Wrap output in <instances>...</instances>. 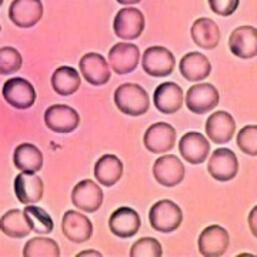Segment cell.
Returning <instances> with one entry per match:
<instances>
[{
  "label": "cell",
  "mask_w": 257,
  "mask_h": 257,
  "mask_svg": "<svg viewBox=\"0 0 257 257\" xmlns=\"http://www.w3.org/2000/svg\"><path fill=\"white\" fill-rule=\"evenodd\" d=\"M236 121L229 111H214L206 121V135L216 145H226L234 136Z\"/></svg>",
  "instance_id": "e0dca14e"
},
{
  "label": "cell",
  "mask_w": 257,
  "mask_h": 257,
  "mask_svg": "<svg viewBox=\"0 0 257 257\" xmlns=\"http://www.w3.org/2000/svg\"><path fill=\"white\" fill-rule=\"evenodd\" d=\"M230 52L240 59H253L257 55V29L239 26L229 37Z\"/></svg>",
  "instance_id": "44dd1931"
},
{
  "label": "cell",
  "mask_w": 257,
  "mask_h": 257,
  "mask_svg": "<svg viewBox=\"0 0 257 257\" xmlns=\"http://www.w3.org/2000/svg\"><path fill=\"white\" fill-rule=\"evenodd\" d=\"M237 146L248 156H257V126L248 124L243 127L237 135Z\"/></svg>",
  "instance_id": "d6a6232c"
},
{
  "label": "cell",
  "mask_w": 257,
  "mask_h": 257,
  "mask_svg": "<svg viewBox=\"0 0 257 257\" xmlns=\"http://www.w3.org/2000/svg\"><path fill=\"white\" fill-rule=\"evenodd\" d=\"M80 74L72 66H62L52 74V87L60 96H70L80 87Z\"/></svg>",
  "instance_id": "83f0119b"
},
{
  "label": "cell",
  "mask_w": 257,
  "mask_h": 257,
  "mask_svg": "<svg viewBox=\"0 0 257 257\" xmlns=\"http://www.w3.org/2000/svg\"><path fill=\"white\" fill-rule=\"evenodd\" d=\"M114 104L123 114L138 117L149 110L150 99L140 84L124 83L120 84L114 92Z\"/></svg>",
  "instance_id": "6da1fadb"
},
{
  "label": "cell",
  "mask_w": 257,
  "mask_h": 257,
  "mask_svg": "<svg viewBox=\"0 0 257 257\" xmlns=\"http://www.w3.org/2000/svg\"><path fill=\"white\" fill-rule=\"evenodd\" d=\"M23 59L18 49L12 46L0 47V74L9 76L22 69Z\"/></svg>",
  "instance_id": "4dcf8cb0"
},
{
  "label": "cell",
  "mask_w": 257,
  "mask_h": 257,
  "mask_svg": "<svg viewBox=\"0 0 257 257\" xmlns=\"http://www.w3.org/2000/svg\"><path fill=\"white\" fill-rule=\"evenodd\" d=\"M13 163L20 172L37 173L43 167V153L32 143H22L15 149Z\"/></svg>",
  "instance_id": "d4e9b609"
},
{
  "label": "cell",
  "mask_w": 257,
  "mask_h": 257,
  "mask_svg": "<svg viewBox=\"0 0 257 257\" xmlns=\"http://www.w3.org/2000/svg\"><path fill=\"white\" fill-rule=\"evenodd\" d=\"M180 156L190 165H202L210 153V143L197 132H187L179 142Z\"/></svg>",
  "instance_id": "5bb4252c"
},
{
  "label": "cell",
  "mask_w": 257,
  "mask_h": 257,
  "mask_svg": "<svg viewBox=\"0 0 257 257\" xmlns=\"http://www.w3.org/2000/svg\"><path fill=\"white\" fill-rule=\"evenodd\" d=\"M123 176V163L114 155L101 156L94 165V177L96 180L106 187H110L119 182Z\"/></svg>",
  "instance_id": "484cf974"
},
{
  "label": "cell",
  "mask_w": 257,
  "mask_h": 257,
  "mask_svg": "<svg viewBox=\"0 0 257 257\" xmlns=\"http://www.w3.org/2000/svg\"><path fill=\"white\" fill-rule=\"evenodd\" d=\"M79 69L86 82L93 86H103L111 77L110 66L99 53H86L79 62Z\"/></svg>",
  "instance_id": "2e32d148"
},
{
  "label": "cell",
  "mask_w": 257,
  "mask_h": 257,
  "mask_svg": "<svg viewBox=\"0 0 257 257\" xmlns=\"http://www.w3.org/2000/svg\"><path fill=\"white\" fill-rule=\"evenodd\" d=\"M128 254L132 257H160L163 254V248L159 240L153 237H143L132 246Z\"/></svg>",
  "instance_id": "1f68e13d"
},
{
  "label": "cell",
  "mask_w": 257,
  "mask_h": 257,
  "mask_svg": "<svg viewBox=\"0 0 257 257\" xmlns=\"http://www.w3.org/2000/svg\"><path fill=\"white\" fill-rule=\"evenodd\" d=\"M143 143L149 152L155 155H165L176 145V130L165 121H159L147 128Z\"/></svg>",
  "instance_id": "30bf717a"
},
{
  "label": "cell",
  "mask_w": 257,
  "mask_h": 257,
  "mask_svg": "<svg viewBox=\"0 0 257 257\" xmlns=\"http://www.w3.org/2000/svg\"><path fill=\"white\" fill-rule=\"evenodd\" d=\"M45 123L47 128L55 133L69 135L77 128L80 123V116L73 107L67 104H53L45 111Z\"/></svg>",
  "instance_id": "ba28073f"
},
{
  "label": "cell",
  "mask_w": 257,
  "mask_h": 257,
  "mask_svg": "<svg viewBox=\"0 0 257 257\" xmlns=\"http://www.w3.org/2000/svg\"><path fill=\"white\" fill-rule=\"evenodd\" d=\"M79 257L82 256H96V257H100L101 253L100 251H97V250H86V251H80L79 254H77Z\"/></svg>",
  "instance_id": "d590c367"
},
{
  "label": "cell",
  "mask_w": 257,
  "mask_h": 257,
  "mask_svg": "<svg viewBox=\"0 0 257 257\" xmlns=\"http://www.w3.org/2000/svg\"><path fill=\"white\" fill-rule=\"evenodd\" d=\"M116 2L123 5V6H132V5H138L142 0H116Z\"/></svg>",
  "instance_id": "8d00e7d4"
},
{
  "label": "cell",
  "mask_w": 257,
  "mask_h": 257,
  "mask_svg": "<svg viewBox=\"0 0 257 257\" xmlns=\"http://www.w3.org/2000/svg\"><path fill=\"white\" fill-rule=\"evenodd\" d=\"M43 18L42 0H13L9 8L10 22L20 29L36 26Z\"/></svg>",
  "instance_id": "9c48e42d"
},
{
  "label": "cell",
  "mask_w": 257,
  "mask_h": 257,
  "mask_svg": "<svg viewBox=\"0 0 257 257\" xmlns=\"http://www.w3.org/2000/svg\"><path fill=\"white\" fill-rule=\"evenodd\" d=\"M107 63L117 74H128L136 70L140 60V50L133 43H116L109 50Z\"/></svg>",
  "instance_id": "4fadbf2b"
},
{
  "label": "cell",
  "mask_w": 257,
  "mask_h": 257,
  "mask_svg": "<svg viewBox=\"0 0 257 257\" xmlns=\"http://www.w3.org/2000/svg\"><path fill=\"white\" fill-rule=\"evenodd\" d=\"M45 184L36 173L22 172L15 177V194L23 204H36L43 199Z\"/></svg>",
  "instance_id": "ffe728a7"
},
{
  "label": "cell",
  "mask_w": 257,
  "mask_h": 257,
  "mask_svg": "<svg viewBox=\"0 0 257 257\" xmlns=\"http://www.w3.org/2000/svg\"><path fill=\"white\" fill-rule=\"evenodd\" d=\"M257 213V207H253V210L250 213L248 216V224H250V229H251V233L253 236H257V230H256V221H254V217H256Z\"/></svg>",
  "instance_id": "e575fe53"
},
{
  "label": "cell",
  "mask_w": 257,
  "mask_h": 257,
  "mask_svg": "<svg viewBox=\"0 0 257 257\" xmlns=\"http://www.w3.org/2000/svg\"><path fill=\"white\" fill-rule=\"evenodd\" d=\"M146 26L145 15L136 8H124L113 20V30L121 40H135L142 36Z\"/></svg>",
  "instance_id": "5b68a950"
},
{
  "label": "cell",
  "mask_w": 257,
  "mask_h": 257,
  "mask_svg": "<svg viewBox=\"0 0 257 257\" xmlns=\"http://www.w3.org/2000/svg\"><path fill=\"white\" fill-rule=\"evenodd\" d=\"M180 73L189 82H200L209 77L211 64L209 59L200 52H190L184 55L179 63Z\"/></svg>",
  "instance_id": "cb8c5ba5"
},
{
  "label": "cell",
  "mask_w": 257,
  "mask_h": 257,
  "mask_svg": "<svg viewBox=\"0 0 257 257\" xmlns=\"http://www.w3.org/2000/svg\"><path fill=\"white\" fill-rule=\"evenodd\" d=\"M62 231L67 240L73 243H84L92 237L93 224L86 214L67 210L62 219Z\"/></svg>",
  "instance_id": "ac0fdd59"
},
{
  "label": "cell",
  "mask_w": 257,
  "mask_h": 257,
  "mask_svg": "<svg viewBox=\"0 0 257 257\" xmlns=\"http://www.w3.org/2000/svg\"><path fill=\"white\" fill-rule=\"evenodd\" d=\"M0 29H2V26H0Z\"/></svg>",
  "instance_id": "f35d334b"
},
{
  "label": "cell",
  "mask_w": 257,
  "mask_h": 257,
  "mask_svg": "<svg viewBox=\"0 0 257 257\" xmlns=\"http://www.w3.org/2000/svg\"><path fill=\"white\" fill-rule=\"evenodd\" d=\"M25 214L28 217L30 230L37 234H49L55 229V223L52 220L50 214L42 207H37L35 204H26Z\"/></svg>",
  "instance_id": "f1b7e54d"
},
{
  "label": "cell",
  "mask_w": 257,
  "mask_h": 257,
  "mask_svg": "<svg viewBox=\"0 0 257 257\" xmlns=\"http://www.w3.org/2000/svg\"><path fill=\"white\" fill-rule=\"evenodd\" d=\"M155 107L163 114H173L183 106V90L173 82H166L159 84L153 93Z\"/></svg>",
  "instance_id": "7402d4cb"
},
{
  "label": "cell",
  "mask_w": 257,
  "mask_h": 257,
  "mask_svg": "<svg viewBox=\"0 0 257 257\" xmlns=\"http://www.w3.org/2000/svg\"><path fill=\"white\" fill-rule=\"evenodd\" d=\"M2 5H3V0H0V8H2Z\"/></svg>",
  "instance_id": "74e56055"
},
{
  "label": "cell",
  "mask_w": 257,
  "mask_h": 257,
  "mask_svg": "<svg viewBox=\"0 0 257 257\" xmlns=\"http://www.w3.org/2000/svg\"><path fill=\"white\" fill-rule=\"evenodd\" d=\"M176 59L173 53L163 46H152L145 50L142 67L152 77H166L173 73Z\"/></svg>",
  "instance_id": "277c9868"
},
{
  "label": "cell",
  "mask_w": 257,
  "mask_h": 257,
  "mask_svg": "<svg viewBox=\"0 0 257 257\" xmlns=\"http://www.w3.org/2000/svg\"><path fill=\"white\" fill-rule=\"evenodd\" d=\"M219 90L211 83H199L187 90L186 106L194 114H204L219 104Z\"/></svg>",
  "instance_id": "52a82bcc"
},
{
  "label": "cell",
  "mask_w": 257,
  "mask_h": 257,
  "mask_svg": "<svg viewBox=\"0 0 257 257\" xmlns=\"http://www.w3.org/2000/svg\"><path fill=\"white\" fill-rule=\"evenodd\" d=\"M230 237L227 230L219 224H211L200 233L197 241L199 253L204 257H219L226 253Z\"/></svg>",
  "instance_id": "7c38bea8"
},
{
  "label": "cell",
  "mask_w": 257,
  "mask_h": 257,
  "mask_svg": "<svg viewBox=\"0 0 257 257\" xmlns=\"http://www.w3.org/2000/svg\"><path fill=\"white\" fill-rule=\"evenodd\" d=\"M25 257H59L60 248L53 239L49 237H33L25 244Z\"/></svg>",
  "instance_id": "f546056e"
},
{
  "label": "cell",
  "mask_w": 257,
  "mask_h": 257,
  "mask_svg": "<svg viewBox=\"0 0 257 257\" xmlns=\"http://www.w3.org/2000/svg\"><path fill=\"white\" fill-rule=\"evenodd\" d=\"M72 203L77 209L86 213H94L101 207L103 192L93 180H82L72 190Z\"/></svg>",
  "instance_id": "9a60e30c"
},
{
  "label": "cell",
  "mask_w": 257,
  "mask_h": 257,
  "mask_svg": "<svg viewBox=\"0 0 257 257\" xmlns=\"http://www.w3.org/2000/svg\"><path fill=\"white\" fill-rule=\"evenodd\" d=\"M186 169L182 160L175 155L159 157L153 165V176L157 183L165 187H175L183 182Z\"/></svg>",
  "instance_id": "8fae6325"
},
{
  "label": "cell",
  "mask_w": 257,
  "mask_h": 257,
  "mask_svg": "<svg viewBox=\"0 0 257 257\" xmlns=\"http://www.w3.org/2000/svg\"><path fill=\"white\" fill-rule=\"evenodd\" d=\"M152 227L160 233H172L180 227L183 221V211L175 202L165 199L159 200L149 211Z\"/></svg>",
  "instance_id": "7a4b0ae2"
},
{
  "label": "cell",
  "mask_w": 257,
  "mask_h": 257,
  "mask_svg": "<svg viewBox=\"0 0 257 257\" xmlns=\"http://www.w3.org/2000/svg\"><path fill=\"white\" fill-rule=\"evenodd\" d=\"M193 42L204 50L216 49L220 43V29L214 20L209 18H200L194 20L190 29Z\"/></svg>",
  "instance_id": "603a6c76"
},
{
  "label": "cell",
  "mask_w": 257,
  "mask_h": 257,
  "mask_svg": "<svg viewBox=\"0 0 257 257\" xmlns=\"http://www.w3.org/2000/svg\"><path fill=\"white\" fill-rule=\"evenodd\" d=\"M142 221L140 216L132 207H119L111 213L109 219V229L120 239H128L138 234Z\"/></svg>",
  "instance_id": "d6986e66"
},
{
  "label": "cell",
  "mask_w": 257,
  "mask_h": 257,
  "mask_svg": "<svg viewBox=\"0 0 257 257\" xmlns=\"http://www.w3.org/2000/svg\"><path fill=\"white\" fill-rule=\"evenodd\" d=\"M207 2L211 12L223 18L231 16L237 10L240 3V0H207Z\"/></svg>",
  "instance_id": "836d02e7"
},
{
  "label": "cell",
  "mask_w": 257,
  "mask_h": 257,
  "mask_svg": "<svg viewBox=\"0 0 257 257\" xmlns=\"http://www.w3.org/2000/svg\"><path fill=\"white\" fill-rule=\"evenodd\" d=\"M3 99L18 110L30 109L36 101V90L33 84L22 77H12L3 84Z\"/></svg>",
  "instance_id": "3957f363"
},
{
  "label": "cell",
  "mask_w": 257,
  "mask_h": 257,
  "mask_svg": "<svg viewBox=\"0 0 257 257\" xmlns=\"http://www.w3.org/2000/svg\"><path fill=\"white\" fill-rule=\"evenodd\" d=\"M0 230L12 239H23L30 234V224L23 210L12 209L6 211L0 219Z\"/></svg>",
  "instance_id": "4316f807"
},
{
  "label": "cell",
  "mask_w": 257,
  "mask_h": 257,
  "mask_svg": "<svg viewBox=\"0 0 257 257\" xmlns=\"http://www.w3.org/2000/svg\"><path fill=\"white\" fill-rule=\"evenodd\" d=\"M209 175L217 182H230L239 172V160L233 150L227 147L216 149L209 157Z\"/></svg>",
  "instance_id": "8992f818"
}]
</instances>
